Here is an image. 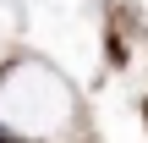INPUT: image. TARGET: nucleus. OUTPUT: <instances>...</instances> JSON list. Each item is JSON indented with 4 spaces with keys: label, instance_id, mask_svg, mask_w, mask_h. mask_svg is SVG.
Listing matches in <instances>:
<instances>
[{
    "label": "nucleus",
    "instance_id": "obj_1",
    "mask_svg": "<svg viewBox=\"0 0 148 143\" xmlns=\"http://www.w3.org/2000/svg\"><path fill=\"white\" fill-rule=\"evenodd\" d=\"M104 50H110V66H126L132 55H126V39L121 33H104Z\"/></svg>",
    "mask_w": 148,
    "mask_h": 143
},
{
    "label": "nucleus",
    "instance_id": "obj_2",
    "mask_svg": "<svg viewBox=\"0 0 148 143\" xmlns=\"http://www.w3.org/2000/svg\"><path fill=\"white\" fill-rule=\"evenodd\" d=\"M143 121H148V99H143Z\"/></svg>",
    "mask_w": 148,
    "mask_h": 143
}]
</instances>
